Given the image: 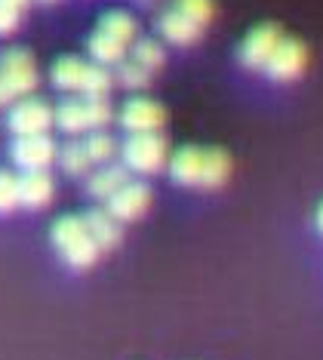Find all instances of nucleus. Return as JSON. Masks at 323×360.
Masks as SVG:
<instances>
[{
  "label": "nucleus",
  "mask_w": 323,
  "mask_h": 360,
  "mask_svg": "<svg viewBox=\"0 0 323 360\" xmlns=\"http://www.w3.org/2000/svg\"><path fill=\"white\" fill-rule=\"evenodd\" d=\"M172 182L185 188H222L231 176V158L222 148H201V145H185L167 160Z\"/></svg>",
  "instance_id": "f257e3e1"
},
{
  "label": "nucleus",
  "mask_w": 323,
  "mask_h": 360,
  "mask_svg": "<svg viewBox=\"0 0 323 360\" xmlns=\"http://www.w3.org/2000/svg\"><path fill=\"white\" fill-rule=\"evenodd\" d=\"M49 80H53L65 93H80L84 99H108L114 86V75L108 68L96 62H84L77 56H62V59L53 62V71H49Z\"/></svg>",
  "instance_id": "f03ea898"
},
{
  "label": "nucleus",
  "mask_w": 323,
  "mask_h": 360,
  "mask_svg": "<svg viewBox=\"0 0 323 360\" xmlns=\"http://www.w3.org/2000/svg\"><path fill=\"white\" fill-rule=\"evenodd\" d=\"M49 237H53V247L56 252L68 262L71 268H77V271H84V268H93L96 259H99V250L96 240L89 237L87 225L80 216H62L53 222V231H49Z\"/></svg>",
  "instance_id": "7ed1b4c3"
},
{
  "label": "nucleus",
  "mask_w": 323,
  "mask_h": 360,
  "mask_svg": "<svg viewBox=\"0 0 323 360\" xmlns=\"http://www.w3.org/2000/svg\"><path fill=\"white\" fill-rule=\"evenodd\" d=\"M37 65L28 50L13 46V50L0 53V108L31 96L37 89Z\"/></svg>",
  "instance_id": "20e7f679"
},
{
  "label": "nucleus",
  "mask_w": 323,
  "mask_h": 360,
  "mask_svg": "<svg viewBox=\"0 0 323 360\" xmlns=\"http://www.w3.org/2000/svg\"><path fill=\"white\" fill-rule=\"evenodd\" d=\"M123 167L127 173H139V176H154L167 167L170 160V145L160 133H139L129 136L120 148Z\"/></svg>",
  "instance_id": "39448f33"
},
{
  "label": "nucleus",
  "mask_w": 323,
  "mask_h": 360,
  "mask_svg": "<svg viewBox=\"0 0 323 360\" xmlns=\"http://www.w3.org/2000/svg\"><path fill=\"white\" fill-rule=\"evenodd\" d=\"M6 124L15 136H46V129L53 127V108L37 96H25V99L10 105Z\"/></svg>",
  "instance_id": "423d86ee"
},
{
  "label": "nucleus",
  "mask_w": 323,
  "mask_h": 360,
  "mask_svg": "<svg viewBox=\"0 0 323 360\" xmlns=\"http://www.w3.org/2000/svg\"><path fill=\"white\" fill-rule=\"evenodd\" d=\"M305 65H308V50H305L302 40L280 37V44L274 46L268 65H265V75L274 80V84H289V80L302 77Z\"/></svg>",
  "instance_id": "0eeeda50"
},
{
  "label": "nucleus",
  "mask_w": 323,
  "mask_h": 360,
  "mask_svg": "<svg viewBox=\"0 0 323 360\" xmlns=\"http://www.w3.org/2000/svg\"><path fill=\"white\" fill-rule=\"evenodd\" d=\"M280 28L274 22H262V25H255L250 34L240 40V50H237V59L243 68L250 71H265V65H268L271 53H274V46L280 44Z\"/></svg>",
  "instance_id": "6e6552de"
},
{
  "label": "nucleus",
  "mask_w": 323,
  "mask_h": 360,
  "mask_svg": "<svg viewBox=\"0 0 323 360\" xmlns=\"http://www.w3.org/2000/svg\"><path fill=\"white\" fill-rule=\"evenodd\" d=\"M118 120H120V127L127 129L129 136L157 133V129L167 124V108H163L160 102L148 99V96H136V99H129V102L120 108Z\"/></svg>",
  "instance_id": "1a4fd4ad"
},
{
  "label": "nucleus",
  "mask_w": 323,
  "mask_h": 360,
  "mask_svg": "<svg viewBox=\"0 0 323 360\" xmlns=\"http://www.w3.org/2000/svg\"><path fill=\"white\" fill-rule=\"evenodd\" d=\"M105 203H108L105 210L111 212L120 225L136 222V219H142L148 212V207H151V188H148L145 182H139V179H129V182L123 188H118Z\"/></svg>",
  "instance_id": "9d476101"
},
{
  "label": "nucleus",
  "mask_w": 323,
  "mask_h": 360,
  "mask_svg": "<svg viewBox=\"0 0 323 360\" xmlns=\"http://www.w3.org/2000/svg\"><path fill=\"white\" fill-rule=\"evenodd\" d=\"M56 151L59 148L49 136H15L10 158L22 173H31V169H46L56 160Z\"/></svg>",
  "instance_id": "9b49d317"
},
{
  "label": "nucleus",
  "mask_w": 323,
  "mask_h": 360,
  "mask_svg": "<svg viewBox=\"0 0 323 360\" xmlns=\"http://www.w3.org/2000/svg\"><path fill=\"white\" fill-rule=\"evenodd\" d=\"M53 194H56V185L46 169H31V173L19 176V207L40 210L53 200Z\"/></svg>",
  "instance_id": "f8f14e48"
},
{
  "label": "nucleus",
  "mask_w": 323,
  "mask_h": 360,
  "mask_svg": "<svg viewBox=\"0 0 323 360\" xmlns=\"http://www.w3.org/2000/svg\"><path fill=\"white\" fill-rule=\"evenodd\" d=\"M80 219H84L87 231H89V237L96 240L99 250H114V247L120 243L123 228H120V222H118V219H114L108 210H87Z\"/></svg>",
  "instance_id": "ddd939ff"
},
{
  "label": "nucleus",
  "mask_w": 323,
  "mask_h": 360,
  "mask_svg": "<svg viewBox=\"0 0 323 360\" xmlns=\"http://www.w3.org/2000/svg\"><path fill=\"white\" fill-rule=\"evenodd\" d=\"M157 31H160L163 40H170V44L176 46H191L197 37H201V25H194L191 19H185L182 13H176L170 6V10L160 13V19H157Z\"/></svg>",
  "instance_id": "4468645a"
},
{
  "label": "nucleus",
  "mask_w": 323,
  "mask_h": 360,
  "mask_svg": "<svg viewBox=\"0 0 323 360\" xmlns=\"http://www.w3.org/2000/svg\"><path fill=\"white\" fill-rule=\"evenodd\" d=\"M127 182H129L127 167H120V163H102V167L89 176L87 191L93 194V198H99V200H108L114 191H118V188H123Z\"/></svg>",
  "instance_id": "2eb2a0df"
},
{
  "label": "nucleus",
  "mask_w": 323,
  "mask_h": 360,
  "mask_svg": "<svg viewBox=\"0 0 323 360\" xmlns=\"http://www.w3.org/2000/svg\"><path fill=\"white\" fill-rule=\"evenodd\" d=\"M87 53H89V59H93L96 65L108 68V65H120L123 59H127L129 46L120 44V40H114V37H108V34H102V31H93L89 40H87Z\"/></svg>",
  "instance_id": "dca6fc26"
},
{
  "label": "nucleus",
  "mask_w": 323,
  "mask_h": 360,
  "mask_svg": "<svg viewBox=\"0 0 323 360\" xmlns=\"http://www.w3.org/2000/svg\"><path fill=\"white\" fill-rule=\"evenodd\" d=\"M96 31H102V34H108V37L120 40V44L132 46V44H136V34H139V25H136V19H132L129 13L111 10V13H105L102 19H99Z\"/></svg>",
  "instance_id": "f3484780"
},
{
  "label": "nucleus",
  "mask_w": 323,
  "mask_h": 360,
  "mask_svg": "<svg viewBox=\"0 0 323 360\" xmlns=\"http://www.w3.org/2000/svg\"><path fill=\"white\" fill-rule=\"evenodd\" d=\"M53 124L68 136H80V133H89V124H87V108H84V99H68L62 102L59 108L53 111Z\"/></svg>",
  "instance_id": "a211bd4d"
},
{
  "label": "nucleus",
  "mask_w": 323,
  "mask_h": 360,
  "mask_svg": "<svg viewBox=\"0 0 323 360\" xmlns=\"http://www.w3.org/2000/svg\"><path fill=\"white\" fill-rule=\"evenodd\" d=\"M129 59L136 62V65H142L145 71H160L163 68V62H167V53H163V46H160V40H154V37H142V40H136V44L129 46Z\"/></svg>",
  "instance_id": "6ab92c4d"
},
{
  "label": "nucleus",
  "mask_w": 323,
  "mask_h": 360,
  "mask_svg": "<svg viewBox=\"0 0 323 360\" xmlns=\"http://www.w3.org/2000/svg\"><path fill=\"white\" fill-rule=\"evenodd\" d=\"M56 160H59V167L68 176H84V173L93 169V163H89L87 151H84V142H80V139H74V142L62 145V148L56 151Z\"/></svg>",
  "instance_id": "aec40b11"
},
{
  "label": "nucleus",
  "mask_w": 323,
  "mask_h": 360,
  "mask_svg": "<svg viewBox=\"0 0 323 360\" xmlns=\"http://www.w3.org/2000/svg\"><path fill=\"white\" fill-rule=\"evenodd\" d=\"M84 151L93 167H102V163H111L114 154H118V142L105 133V129H96V133H87L84 139Z\"/></svg>",
  "instance_id": "412c9836"
},
{
  "label": "nucleus",
  "mask_w": 323,
  "mask_h": 360,
  "mask_svg": "<svg viewBox=\"0 0 323 360\" xmlns=\"http://www.w3.org/2000/svg\"><path fill=\"white\" fill-rule=\"evenodd\" d=\"M172 10L182 13L185 19H191L194 25L206 28L215 15V4L213 0H172Z\"/></svg>",
  "instance_id": "4be33fe9"
},
{
  "label": "nucleus",
  "mask_w": 323,
  "mask_h": 360,
  "mask_svg": "<svg viewBox=\"0 0 323 360\" xmlns=\"http://www.w3.org/2000/svg\"><path fill=\"white\" fill-rule=\"evenodd\" d=\"M118 68V75H114V80H118L120 86H127V89H145L148 86V80H151V71H145L142 65H136L127 56L120 65H114Z\"/></svg>",
  "instance_id": "5701e85b"
},
{
  "label": "nucleus",
  "mask_w": 323,
  "mask_h": 360,
  "mask_svg": "<svg viewBox=\"0 0 323 360\" xmlns=\"http://www.w3.org/2000/svg\"><path fill=\"white\" fill-rule=\"evenodd\" d=\"M84 108H87V124H89V133L96 129H105L114 117V108L108 99H84Z\"/></svg>",
  "instance_id": "b1692460"
},
{
  "label": "nucleus",
  "mask_w": 323,
  "mask_h": 360,
  "mask_svg": "<svg viewBox=\"0 0 323 360\" xmlns=\"http://www.w3.org/2000/svg\"><path fill=\"white\" fill-rule=\"evenodd\" d=\"M19 207V176H13L10 169H0V216L13 212Z\"/></svg>",
  "instance_id": "393cba45"
},
{
  "label": "nucleus",
  "mask_w": 323,
  "mask_h": 360,
  "mask_svg": "<svg viewBox=\"0 0 323 360\" xmlns=\"http://www.w3.org/2000/svg\"><path fill=\"white\" fill-rule=\"evenodd\" d=\"M19 22H22V13L19 10H13L10 4H0V37L13 34V31L19 28Z\"/></svg>",
  "instance_id": "a878e982"
},
{
  "label": "nucleus",
  "mask_w": 323,
  "mask_h": 360,
  "mask_svg": "<svg viewBox=\"0 0 323 360\" xmlns=\"http://www.w3.org/2000/svg\"><path fill=\"white\" fill-rule=\"evenodd\" d=\"M0 4H10L13 10H19V13H25V6L31 4V0H0Z\"/></svg>",
  "instance_id": "bb28decb"
},
{
  "label": "nucleus",
  "mask_w": 323,
  "mask_h": 360,
  "mask_svg": "<svg viewBox=\"0 0 323 360\" xmlns=\"http://www.w3.org/2000/svg\"><path fill=\"white\" fill-rule=\"evenodd\" d=\"M314 225H317V231L323 234V203L317 207V216H314Z\"/></svg>",
  "instance_id": "cd10ccee"
},
{
  "label": "nucleus",
  "mask_w": 323,
  "mask_h": 360,
  "mask_svg": "<svg viewBox=\"0 0 323 360\" xmlns=\"http://www.w3.org/2000/svg\"><path fill=\"white\" fill-rule=\"evenodd\" d=\"M40 4H56V0H40Z\"/></svg>",
  "instance_id": "c85d7f7f"
}]
</instances>
